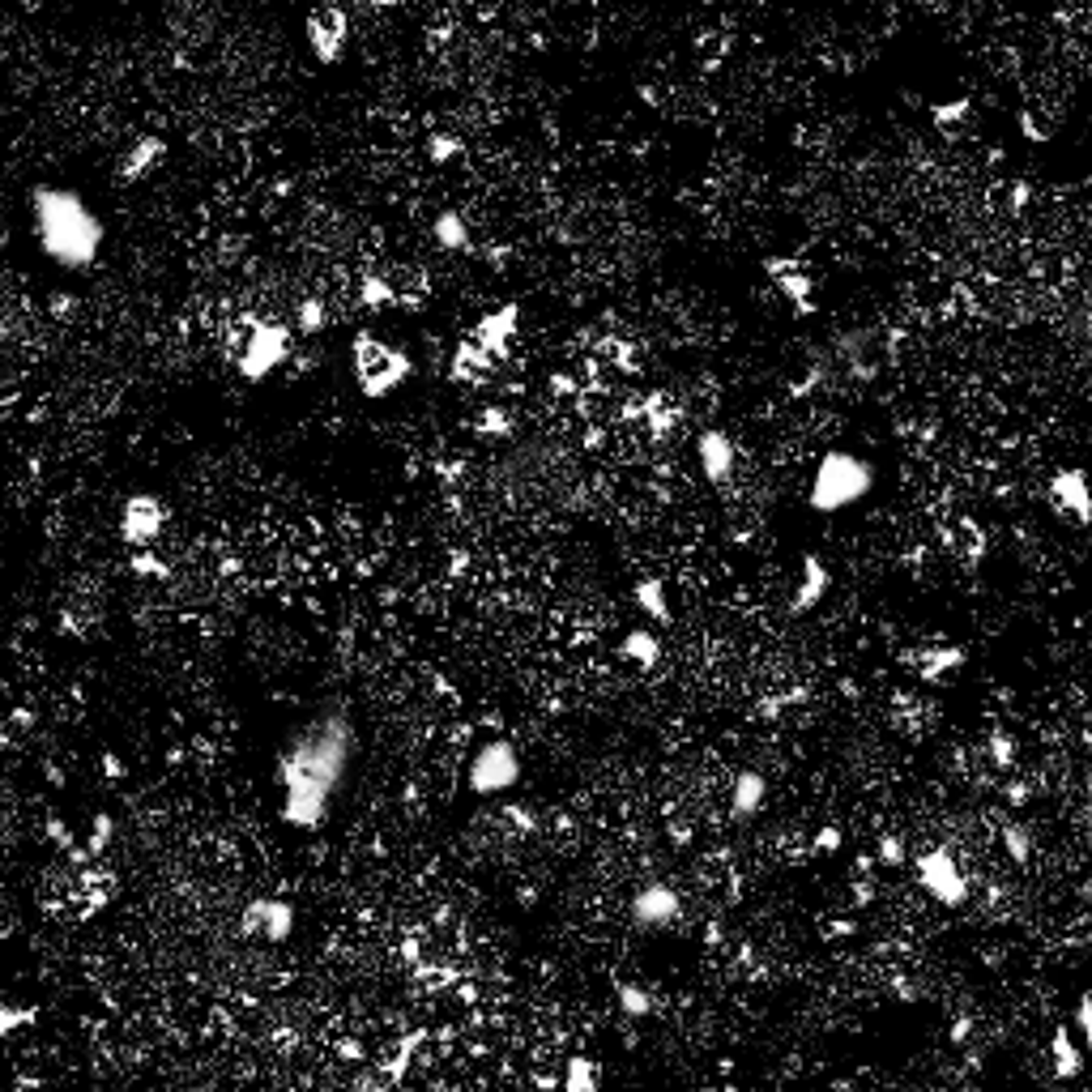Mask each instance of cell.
Wrapping results in <instances>:
<instances>
[{"label":"cell","mask_w":1092,"mask_h":1092,"mask_svg":"<svg viewBox=\"0 0 1092 1092\" xmlns=\"http://www.w3.org/2000/svg\"><path fill=\"white\" fill-rule=\"evenodd\" d=\"M354 751L359 739L346 708H320L316 717H307L274 759L282 824L295 833H320L350 777Z\"/></svg>","instance_id":"cell-1"},{"label":"cell","mask_w":1092,"mask_h":1092,"mask_svg":"<svg viewBox=\"0 0 1092 1092\" xmlns=\"http://www.w3.org/2000/svg\"><path fill=\"white\" fill-rule=\"evenodd\" d=\"M31 218H35V235L39 248L52 265L82 274L90 269L103 252V218L86 205L82 193L73 188H56V184H39L31 193Z\"/></svg>","instance_id":"cell-2"},{"label":"cell","mask_w":1092,"mask_h":1092,"mask_svg":"<svg viewBox=\"0 0 1092 1092\" xmlns=\"http://www.w3.org/2000/svg\"><path fill=\"white\" fill-rule=\"evenodd\" d=\"M875 465L858 453H845V448H833V453H824L815 474H811V487H806V504L811 512H845L849 504H862L866 495L875 491Z\"/></svg>","instance_id":"cell-3"},{"label":"cell","mask_w":1092,"mask_h":1092,"mask_svg":"<svg viewBox=\"0 0 1092 1092\" xmlns=\"http://www.w3.org/2000/svg\"><path fill=\"white\" fill-rule=\"evenodd\" d=\"M350 367H354V385H359V393L367 401L393 397L414 376L410 350H401V346H393L385 338H376V334H367V329H359L354 342H350Z\"/></svg>","instance_id":"cell-4"},{"label":"cell","mask_w":1092,"mask_h":1092,"mask_svg":"<svg viewBox=\"0 0 1092 1092\" xmlns=\"http://www.w3.org/2000/svg\"><path fill=\"white\" fill-rule=\"evenodd\" d=\"M291 338H295L291 325L282 320H256V316L244 320V342H240V354H235V367H240L248 385H260V380L274 376L291 359V346H295Z\"/></svg>","instance_id":"cell-5"},{"label":"cell","mask_w":1092,"mask_h":1092,"mask_svg":"<svg viewBox=\"0 0 1092 1092\" xmlns=\"http://www.w3.org/2000/svg\"><path fill=\"white\" fill-rule=\"evenodd\" d=\"M465 781H469V794H479V798L508 794L516 781H520V751H516V743H508V739L483 743L479 751H474V759H469Z\"/></svg>","instance_id":"cell-6"},{"label":"cell","mask_w":1092,"mask_h":1092,"mask_svg":"<svg viewBox=\"0 0 1092 1092\" xmlns=\"http://www.w3.org/2000/svg\"><path fill=\"white\" fill-rule=\"evenodd\" d=\"M913 871H917V884L926 888V896H935L939 905H947V909L969 905V880H964V871L956 866V858L947 849L917 853Z\"/></svg>","instance_id":"cell-7"},{"label":"cell","mask_w":1092,"mask_h":1092,"mask_svg":"<svg viewBox=\"0 0 1092 1092\" xmlns=\"http://www.w3.org/2000/svg\"><path fill=\"white\" fill-rule=\"evenodd\" d=\"M303 35H307V52H312L316 64H338L350 47V13L342 5H320L307 13L303 21Z\"/></svg>","instance_id":"cell-8"},{"label":"cell","mask_w":1092,"mask_h":1092,"mask_svg":"<svg viewBox=\"0 0 1092 1092\" xmlns=\"http://www.w3.org/2000/svg\"><path fill=\"white\" fill-rule=\"evenodd\" d=\"M162 526H167V504L158 500V495L141 491V495H129L120 504V538L133 546V551H146L150 542H158Z\"/></svg>","instance_id":"cell-9"},{"label":"cell","mask_w":1092,"mask_h":1092,"mask_svg":"<svg viewBox=\"0 0 1092 1092\" xmlns=\"http://www.w3.org/2000/svg\"><path fill=\"white\" fill-rule=\"evenodd\" d=\"M764 274L777 282V291L794 303L798 316H811L815 312V274L802 265L794 256H768L764 260Z\"/></svg>","instance_id":"cell-10"},{"label":"cell","mask_w":1092,"mask_h":1092,"mask_svg":"<svg viewBox=\"0 0 1092 1092\" xmlns=\"http://www.w3.org/2000/svg\"><path fill=\"white\" fill-rule=\"evenodd\" d=\"M240 935H265L269 943H287L295 935V905L260 896L240 913Z\"/></svg>","instance_id":"cell-11"},{"label":"cell","mask_w":1092,"mask_h":1092,"mask_svg":"<svg viewBox=\"0 0 1092 1092\" xmlns=\"http://www.w3.org/2000/svg\"><path fill=\"white\" fill-rule=\"evenodd\" d=\"M516 325H520V307L516 303H504V307H495V312H487L479 320V329H474V342H479L495 363H504L508 354H512Z\"/></svg>","instance_id":"cell-12"},{"label":"cell","mask_w":1092,"mask_h":1092,"mask_svg":"<svg viewBox=\"0 0 1092 1092\" xmlns=\"http://www.w3.org/2000/svg\"><path fill=\"white\" fill-rule=\"evenodd\" d=\"M679 892L666 888V884H649L632 896V922L645 926V931H657V926H666L679 917Z\"/></svg>","instance_id":"cell-13"},{"label":"cell","mask_w":1092,"mask_h":1092,"mask_svg":"<svg viewBox=\"0 0 1092 1092\" xmlns=\"http://www.w3.org/2000/svg\"><path fill=\"white\" fill-rule=\"evenodd\" d=\"M696 461H700V474L708 483H730L739 453H734V440L726 432H713V427H708V432L696 436Z\"/></svg>","instance_id":"cell-14"},{"label":"cell","mask_w":1092,"mask_h":1092,"mask_svg":"<svg viewBox=\"0 0 1092 1092\" xmlns=\"http://www.w3.org/2000/svg\"><path fill=\"white\" fill-rule=\"evenodd\" d=\"M1050 504L1058 512H1066L1076 520V526H1088V479H1084V469H1058L1054 479H1050Z\"/></svg>","instance_id":"cell-15"},{"label":"cell","mask_w":1092,"mask_h":1092,"mask_svg":"<svg viewBox=\"0 0 1092 1092\" xmlns=\"http://www.w3.org/2000/svg\"><path fill=\"white\" fill-rule=\"evenodd\" d=\"M167 158V141L162 137H154V133H146V137H137L133 146L125 150V158H120V184H137V180H146L158 162Z\"/></svg>","instance_id":"cell-16"},{"label":"cell","mask_w":1092,"mask_h":1092,"mask_svg":"<svg viewBox=\"0 0 1092 1092\" xmlns=\"http://www.w3.org/2000/svg\"><path fill=\"white\" fill-rule=\"evenodd\" d=\"M764 798H768V781L743 768L739 777H734V786H730V820L734 824H747L755 820L759 811H764Z\"/></svg>","instance_id":"cell-17"},{"label":"cell","mask_w":1092,"mask_h":1092,"mask_svg":"<svg viewBox=\"0 0 1092 1092\" xmlns=\"http://www.w3.org/2000/svg\"><path fill=\"white\" fill-rule=\"evenodd\" d=\"M495 363L491 354L474 342V338H465V342H457V350H453V363H448V376L453 380H461V385H487V380L495 376Z\"/></svg>","instance_id":"cell-18"},{"label":"cell","mask_w":1092,"mask_h":1092,"mask_svg":"<svg viewBox=\"0 0 1092 1092\" xmlns=\"http://www.w3.org/2000/svg\"><path fill=\"white\" fill-rule=\"evenodd\" d=\"M828 589H833V573H828V563L806 551L802 555V581H798V593H794V614L815 610L828 598Z\"/></svg>","instance_id":"cell-19"},{"label":"cell","mask_w":1092,"mask_h":1092,"mask_svg":"<svg viewBox=\"0 0 1092 1092\" xmlns=\"http://www.w3.org/2000/svg\"><path fill=\"white\" fill-rule=\"evenodd\" d=\"M1050 1054H1054V1072L1058 1080H1076L1084 1072V1046L1072 1037V1029L1058 1025L1054 1037H1050Z\"/></svg>","instance_id":"cell-20"},{"label":"cell","mask_w":1092,"mask_h":1092,"mask_svg":"<svg viewBox=\"0 0 1092 1092\" xmlns=\"http://www.w3.org/2000/svg\"><path fill=\"white\" fill-rule=\"evenodd\" d=\"M619 657L632 661V666H640V671L657 666V661H661V640H657V632H649V628L628 632V636L619 640Z\"/></svg>","instance_id":"cell-21"},{"label":"cell","mask_w":1092,"mask_h":1092,"mask_svg":"<svg viewBox=\"0 0 1092 1092\" xmlns=\"http://www.w3.org/2000/svg\"><path fill=\"white\" fill-rule=\"evenodd\" d=\"M432 240L444 248V252H469V227L457 209H440L436 218H432Z\"/></svg>","instance_id":"cell-22"},{"label":"cell","mask_w":1092,"mask_h":1092,"mask_svg":"<svg viewBox=\"0 0 1092 1092\" xmlns=\"http://www.w3.org/2000/svg\"><path fill=\"white\" fill-rule=\"evenodd\" d=\"M632 598H636V606L645 610L653 624H671V598H666V581H657V577L640 581V585L632 589Z\"/></svg>","instance_id":"cell-23"},{"label":"cell","mask_w":1092,"mask_h":1092,"mask_svg":"<svg viewBox=\"0 0 1092 1092\" xmlns=\"http://www.w3.org/2000/svg\"><path fill=\"white\" fill-rule=\"evenodd\" d=\"M960 666H964V649H935V653H922L917 675H922V683L943 687V679L952 671H960Z\"/></svg>","instance_id":"cell-24"},{"label":"cell","mask_w":1092,"mask_h":1092,"mask_svg":"<svg viewBox=\"0 0 1092 1092\" xmlns=\"http://www.w3.org/2000/svg\"><path fill=\"white\" fill-rule=\"evenodd\" d=\"M359 303L367 307V312H389V307L397 303L393 282L385 274H363L359 278Z\"/></svg>","instance_id":"cell-25"},{"label":"cell","mask_w":1092,"mask_h":1092,"mask_svg":"<svg viewBox=\"0 0 1092 1092\" xmlns=\"http://www.w3.org/2000/svg\"><path fill=\"white\" fill-rule=\"evenodd\" d=\"M559 1088L563 1092H598L602 1076H598V1066H593V1058H567L563 1076H559Z\"/></svg>","instance_id":"cell-26"},{"label":"cell","mask_w":1092,"mask_h":1092,"mask_svg":"<svg viewBox=\"0 0 1092 1092\" xmlns=\"http://www.w3.org/2000/svg\"><path fill=\"white\" fill-rule=\"evenodd\" d=\"M969 111H973V103H969V99L935 103V107H931V120H935V129H939V133H947V137H952V133H956L964 120H969Z\"/></svg>","instance_id":"cell-27"},{"label":"cell","mask_w":1092,"mask_h":1092,"mask_svg":"<svg viewBox=\"0 0 1092 1092\" xmlns=\"http://www.w3.org/2000/svg\"><path fill=\"white\" fill-rule=\"evenodd\" d=\"M295 325H299V334H307V338L325 334V325H329L325 303H320V299H303V303H299V312H295Z\"/></svg>","instance_id":"cell-28"},{"label":"cell","mask_w":1092,"mask_h":1092,"mask_svg":"<svg viewBox=\"0 0 1092 1092\" xmlns=\"http://www.w3.org/2000/svg\"><path fill=\"white\" fill-rule=\"evenodd\" d=\"M614 999H619L624 1015L640 1020V1015H649L653 1011V994L649 990H640V986H614Z\"/></svg>","instance_id":"cell-29"},{"label":"cell","mask_w":1092,"mask_h":1092,"mask_svg":"<svg viewBox=\"0 0 1092 1092\" xmlns=\"http://www.w3.org/2000/svg\"><path fill=\"white\" fill-rule=\"evenodd\" d=\"M461 154H465V146H461V137H453V133H440V137L427 141V158L432 162H457Z\"/></svg>","instance_id":"cell-30"},{"label":"cell","mask_w":1092,"mask_h":1092,"mask_svg":"<svg viewBox=\"0 0 1092 1092\" xmlns=\"http://www.w3.org/2000/svg\"><path fill=\"white\" fill-rule=\"evenodd\" d=\"M1003 845H1007V858L1011 862H1029L1033 858V837L1020 824H1007L1003 828Z\"/></svg>","instance_id":"cell-31"},{"label":"cell","mask_w":1092,"mask_h":1092,"mask_svg":"<svg viewBox=\"0 0 1092 1092\" xmlns=\"http://www.w3.org/2000/svg\"><path fill=\"white\" fill-rule=\"evenodd\" d=\"M35 1025V1007H17V1003H0V1033H17Z\"/></svg>","instance_id":"cell-32"},{"label":"cell","mask_w":1092,"mask_h":1092,"mask_svg":"<svg viewBox=\"0 0 1092 1092\" xmlns=\"http://www.w3.org/2000/svg\"><path fill=\"white\" fill-rule=\"evenodd\" d=\"M111 837H115V820H111V815H94V824H90V841H86V853H103V849L111 845Z\"/></svg>","instance_id":"cell-33"},{"label":"cell","mask_w":1092,"mask_h":1092,"mask_svg":"<svg viewBox=\"0 0 1092 1092\" xmlns=\"http://www.w3.org/2000/svg\"><path fill=\"white\" fill-rule=\"evenodd\" d=\"M875 858H880L884 866H905L909 862V849L900 837H880V845H875Z\"/></svg>","instance_id":"cell-34"},{"label":"cell","mask_w":1092,"mask_h":1092,"mask_svg":"<svg viewBox=\"0 0 1092 1092\" xmlns=\"http://www.w3.org/2000/svg\"><path fill=\"white\" fill-rule=\"evenodd\" d=\"M133 573H137V577H154V581H167V577H171V567L162 563V559H154V551H150V546H146V551H137V555H133Z\"/></svg>","instance_id":"cell-35"},{"label":"cell","mask_w":1092,"mask_h":1092,"mask_svg":"<svg viewBox=\"0 0 1092 1092\" xmlns=\"http://www.w3.org/2000/svg\"><path fill=\"white\" fill-rule=\"evenodd\" d=\"M990 751H994V764H999V768H1011V759H1015L1011 751H1015V743L1007 739V734L994 730V734H990Z\"/></svg>","instance_id":"cell-36"},{"label":"cell","mask_w":1092,"mask_h":1092,"mask_svg":"<svg viewBox=\"0 0 1092 1092\" xmlns=\"http://www.w3.org/2000/svg\"><path fill=\"white\" fill-rule=\"evenodd\" d=\"M1076 1041L1088 1050L1092 1046V1025H1088V994H1080V1003H1076Z\"/></svg>","instance_id":"cell-37"},{"label":"cell","mask_w":1092,"mask_h":1092,"mask_svg":"<svg viewBox=\"0 0 1092 1092\" xmlns=\"http://www.w3.org/2000/svg\"><path fill=\"white\" fill-rule=\"evenodd\" d=\"M479 432H483V436H508V432H512V427L504 423V414H500V410H495V406H491V410H487V414L479 418Z\"/></svg>","instance_id":"cell-38"},{"label":"cell","mask_w":1092,"mask_h":1092,"mask_svg":"<svg viewBox=\"0 0 1092 1092\" xmlns=\"http://www.w3.org/2000/svg\"><path fill=\"white\" fill-rule=\"evenodd\" d=\"M1020 129H1025V133H1029V141H1037V146H1041V141H1050V133L1033 120V111H1020Z\"/></svg>","instance_id":"cell-39"},{"label":"cell","mask_w":1092,"mask_h":1092,"mask_svg":"<svg viewBox=\"0 0 1092 1092\" xmlns=\"http://www.w3.org/2000/svg\"><path fill=\"white\" fill-rule=\"evenodd\" d=\"M815 849L820 853H837L841 849V828H824V833L815 837Z\"/></svg>","instance_id":"cell-40"},{"label":"cell","mask_w":1092,"mask_h":1092,"mask_svg":"<svg viewBox=\"0 0 1092 1092\" xmlns=\"http://www.w3.org/2000/svg\"><path fill=\"white\" fill-rule=\"evenodd\" d=\"M1029 201H1033V188H1029V184H1011V209L1020 213Z\"/></svg>","instance_id":"cell-41"},{"label":"cell","mask_w":1092,"mask_h":1092,"mask_svg":"<svg viewBox=\"0 0 1092 1092\" xmlns=\"http://www.w3.org/2000/svg\"><path fill=\"white\" fill-rule=\"evenodd\" d=\"M551 389H555V393H573L577 385H573V380H567V376L559 371V376H551Z\"/></svg>","instance_id":"cell-42"},{"label":"cell","mask_w":1092,"mask_h":1092,"mask_svg":"<svg viewBox=\"0 0 1092 1092\" xmlns=\"http://www.w3.org/2000/svg\"><path fill=\"white\" fill-rule=\"evenodd\" d=\"M964 1037H969V1020H956V1025H952V1041H964Z\"/></svg>","instance_id":"cell-43"},{"label":"cell","mask_w":1092,"mask_h":1092,"mask_svg":"<svg viewBox=\"0 0 1092 1092\" xmlns=\"http://www.w3.org/2000/svg\"><path fill=\"white\" fill-rule=\"evenodd\" d=\"M103 768H107L111 777H120V759H115V755H103Z\"/></svg>","instance_id":"cell-44"}]
</instances>
